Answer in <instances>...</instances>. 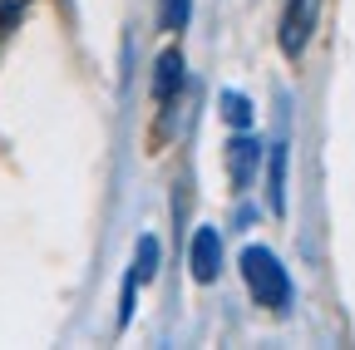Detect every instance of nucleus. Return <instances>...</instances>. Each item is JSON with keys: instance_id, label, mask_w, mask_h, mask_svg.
Here are the masks:
<instances>
[{"instance_id": "obj_3", "label": "nucleus", "mask_w": 355, "mask_h": 350, "mask_svg": "<svg viewBox=\"0 0 355 350\" xmlns=\"http://www.w3.org/2000/svg\"><path fill=\"white\" fill-rule=\"evenodd\" d=\"M188 267H193V281L198 286H212L217 272H222V237L217 227H198L193 242H188Z\"/></svg>"}, {"instance_id": "obj_7", "label": "nucleus", "mask_w": 355, "mask_h": 350, "mask_svg": "<svg viewBox=\"0 0 355 350\" xmlns=\"http://www.w3.org/2000/svg\"><path fill=\"white\" fill-rule=\"evenodd\" d=\"M222 119H227L232 128H252V104L227 89V94H222Z\"/></svg>"}, {"instance_id": "obj_6", "label": "nucleus", "mask_w": 355, "mask_h": 350, "mask_svg": "<svg viewBox=\"0 0 355 350\" xmlns=\"http://www.w3.org/2000/svg\"><path fill=\"white\" fill-rule=\"evenodd\" d=\"M266 202L272 212H286V143H277L272 163H266Z\"/></svg>"}, {"instance_id": "obj_2", "label": "nucleus", "mask_w": 355, "mask_h": 350, "mask_svg": "<svg viewBox=\"0 0 355 350\" xmlns=\"http://www.w3.org/2000/svg\"><path fill=\"white\" fill-rule=\"evenodd\" d=\"M316 20H321V0H291L286 15H282V30H277V45L286 60H301L311 35H316Z\"/></svg>"}, {"instance_id": "obj_4", "label": "nucleus", "mask_w": 355, "mask_h": 350, "mask_svg": "<svg viewBox=\"0 0 355 350\" xmlns=\"http://www.w3.org/2000/svg\"><path fill=\"white\" fill-rule=\"evenodd\" d=\"M257 163H261V143L242 128V134L227 143V178H232V188H247V183H252Z\"/></svg>"}, {"instance_id": "obj_8", "label": "nucleus", "mask_w": 355, "mask_h": 350, "mask_svg": "<svg viewBox=\"0 0 355 350\" xmlns=\"http://www.w3.org/2000/svg\"><path fill=\"white\" fill-rule=\"evenodd\" d=\"M188 10H193V0H163V6H158L163 30H183L188 25Z\"/></svg>"}, {"instance_id": "obj_1", "label": "nucleus", "mask_w": 355, "mask_h": 350, "mask_svg": "<svg viewBox=\"0 0 355 350\" xmlns=\"http://www.w3.org/2000/svg\"><path fill=\"white\" fill-rule=\"evenodd\" d=\"M242 281H247L252 301L266 306V311H286V306H291V277H286V267L277 261V252L247 247L242 252Z\"/></svg>"}, {"instance_id": "obj_5", "label": "nucleus", "mask_w": 355, "mask_h": 350, "mask_svg": "<svg viewBox=\"0 0 355 350\" xmlns=\"http://www.w3.org/2000/svg\"><path fill=\"white\" fill-rule=\"evenodd\" d=\"M178 89H183V55H178V50H163L158 64H153V99H158V104H173Z\"/></svg>"}]
</instances>
